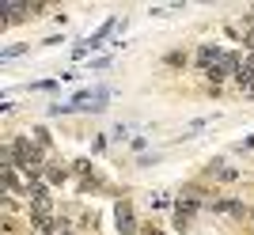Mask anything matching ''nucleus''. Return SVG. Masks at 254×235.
<instances>
[{
    "instance_id": "2",
    "label": "nucleus",
    "mask_w": 254,
    "mask_h": 235,
    "mask_svg": "<svg viewBox=\"0 0 254 235\" xmlns=\"http://www.w3.org/2000/svg\"><path fill=\"white\" fill-rule=\"evenodd\" d=\"M114 216H118V232H122V235H129L133 228H137V224H133V209H129V201H122V205H118V209H114Z\"/></svg>"
},
{
    "instance_id": "1",
    "label": "nucleus",
    "mask_w": 254,
    "mask_h": 235,
    "mask_svg": "<svg viewBox=\"0 0 254 235\" xmlns=\"http://www.w3.org/2000/svg\"><path fill=\"white\" fill-rule=\"evenodd\" d=\"M106 87H91V91H80L72 103H64V107H53V114H68V110H99L106 107Z\"/></svg>"
},
{
    "instance_id": "3",
    "label": "nucleus",
    "mask_w": 254,
    "mask_h": 235,
    "mask_svg": "<svg viewBox=\"0 0 254 235\" xmlns=\"http://www.w3.org/2000/svg\"><path fill=\"white\" fill-rule=\"evenodd\" d=\"M152 235H163V232H152Z\"/></svg>"
}]
</instances>
